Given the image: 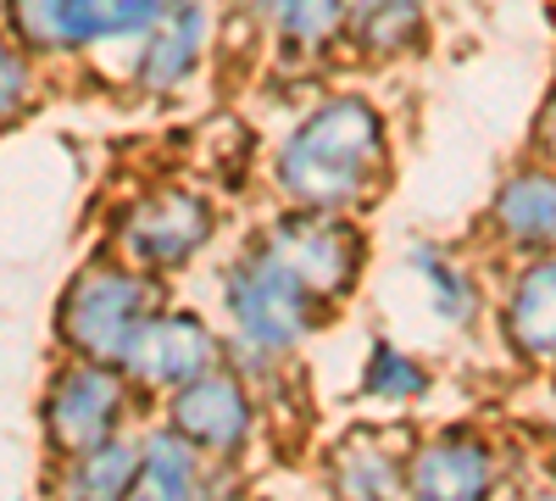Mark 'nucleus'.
<instances>
[{
  "instance_id": "14",
  "label": "nucleus",
  "mask_w": 556,
  "mask_h": 501,
  "mask_svg": "<svg viewBox=\"0 0 556 501\" xmlns=\"http://www.w3.org/2000/svg\"><path fill=\"white\" fill-rule=\"evenodd\" d=\"M395 435L384 429H356L334 451V490L340 496H390L406 485V451H390Z\"/></svg>"
},
{
  "instance_id": "17",
  "label": "nucleus",
  "mask_w": 556,
  "mask_h": 501,
  "mask_svg": "<svg viewBox=\"0 0 556 501\" xmlns=\"http://www.w3.org/2000/svg\"><path fill=\"white\" fill-rule=\"evenodd\" d=\"M139 458H146V446L134 440H101L67 458V474H62V490L67 496H128L134 479H139Z\"/></svg>"
},
{
  "instance_id": "1",
  "label": "nucleus",
  "mask_w": 556,
  "mask_h": 501,
  "mask_svg": "<svg viewBox=\"0 0 556 501\" xmlns=\"http://www.w3.org/2000/svg\"><path fill=\"white\" fill-rule=\"evenodd\" d=\"M384 178V123L379 112L334 96L312 117L295 123V134L278 151V190L306 212H345L362 196H374Z\"/></svg>"
},
{
  "instance_id": "3",
  "label": "nucleus",
  "mask_w": 556,
  "mask_h": 501,
  "mask_svg": "<svg viewBox=\"0 0 556 501\" xmlns=\"http://www.w3.org/2000/svg\"><path fill=\"white\" fill-rule=\"evenodd\" d=\"M223 306H228V317H235V329H240V340L251 351H290L317 324V317H312L317 296L262 246L228 267Z\"/></svg>"
},
{
  "instance_id": "12",
  "label": "nucleus",
  "mask_w": 556,
  "mask_h": 501,
  "mask_svg": "<svg viewBox=\"0 0 556 501\" xmlns=\"http://www.w3.org/2000/svg\"><path fill=\"white\" fill-rule=\"evenodd\" d=\"M501 335L523 362H556V251L523 256L501 301Z\"/></svg>"
},
{
  "instance_id": "6",
  "label": "nucleus",
  "mask_w": 556,
  "mask_h": 501,
  "mask_svg": "<svg viewBox=\"0 0 556 501\" xmlns=\"http://www.w3.org/2000/svg\"><path fill=\"white\" fill-rule=\"evenodd\" d=\"M262 251H273L278 262H285L295 279L323 301H340L351 285H356V273H362V235L351 229V223L329 217V212H306L301 217H285V223H273Z\"/></svg>"
},
{
  "instance_id": "20",
  "label": "nucleus",
  "mask_w": 556,
  "mask_h": 501,
  "mask_svg": "<svg viewBox=\"0 0 556 501\" xmlns=\"http://www.w3.org/2000/svg\"><path fill=\"white\" fill-rule=\"evenodd\" d=\"M362 390L374 396V401H417L429 390V374L417 368V362L395 346H374V356H367V374H362Z\"/></svg>"
},
{
  "instance_id": "5",
  "label": "nucleus",
  "mask_w": 556,
  "mask_h": 501,
  "mask_svg": "<svg viewBox=\"0 0 556 501\" xmlns=\"http://www.w3.org/2000/svg\"><path fill=\"white\" fill-rule=\"evenodd\" d=\"M123 406H128V385H123V368L117 362H89L78 356L73 368H62L51 379V390H45V440H51V451L67 463L78 458V451L101 446L117 435L123 424Z\"/></svg>"
},
{
  "instance_id": "22",
  "label": "nucleus",
  "mask_w": 556,
  "mask_h": 501,
  "mask_svg": "<svg viewBox=\"0 0 556 501\" xmlns=\"http://www.w3.org/2000/svg\"><path fill=\"white\" fill-rule=\"evenodd\" d=\"M534 151H540L545 162H556V89H551V101H545V112H540V123H534Z\"/></svg>"
},
{
  "instance_id": "4",
  "label": "nucleus",
  "mask_w": 556,
  "mask_h": 501,
  "mask_svg": "<svg viewBox=\"0 0 556 501\" xmlns=\"http://www.w3.org/2000/svg\"><path fill=\"white\" fill-rule=\"evenodd\" d=\"M173 0H7V17L28 51H89L151 34Z\"/></svg>"
},
{
  "instance_id": "10",
  "label": "nucleus",
  "mask_w": 556,
  "mask_h": 501,
  "mask_svg": "<svg viewBox=\"0 0 556 501\" xmlns=\"http://www.w3.org/2000/svg\"><path fill=\"white\" fill-rule=\"evenodd\" d=\"M495 479H501V458L490 435L479 429H445L406 458V490L429 501H473L490 496Z\"/></svg>"
},
{
  "instance_id": "2",
  "label": "nucleus",
  "mask_w": 556,
  "mask_h": 501,
  "mask_svg": "<svg viewBox=\"0 0 556 501\" xmlns=\"http://www.w3.org/2000/svg\"><path fill=\"white\" fill-rule=\"evenodd\" d=\"M156 317V285L134 267L117 262H89L73 273V285L62 290L56 306V329L67 340L73 356L89 362H128L139 329Z\"/></svg>"
},
{
  "instance_id": "11",
  "label": "nucleus",
  "mask_w": 556,
  "mask_h": 501,
  "mask_svg": "<svg viewBox=\"0 0 556 501\" xmlns=\"http://www.w3.org/2000/svg\"><path fill=\"white\" fill-rule=\"evenodd\" d=\"M490 229L518 256L556 251V162L540 156L518 173H506V185L490 201Z\"/></svg>"
},
{
  "instance_id": "19",
  "label": "nucleus",
  "mask_w": 556,
  "mask_h": 501,
  "mask_svg": "<svg viewBox=\"0 0 556 501\" xmlns=\"http://www.w3.org/2000/svg\"><path fill=\"white\" fill-rule=\"evenodd\" d=\"M412 262H417V273H424V285H429V306H434L440 324L468 329V324H473V312H479V290H473L468 273H462L451 256L429 251V246H417V251H412Z\"/></svg>"
},
{
  "instance_id": "7",
  "label": "nucleus",
  "mask_w": 556,
  "mask_h": 501,
  "mask_svg": "<svg viewBox=\"0 0 556 501\" xmlns=\"http://www.w3.org/2000/svg\"><path fill=\"white\" fill-rule=\"evenodd\" d=\"M212 240V206L190 190H156L117 223V246L134 267H178Z\"/></svg>"
},
{
  "instance_id": "13",
  "label": "nucleus",
  "mask_w": 556,
  "mask_h": 501,
  "mask_svg": "<svg viewBox=\"0 0 556 501\" xmlns=\"http://www.w3.org/2000/svg\"><path fill=\"white\" fill-rule=\"evenodd\" d=\"M201 45H206V12L195 7V0H173V7L156 17V28L146 34V51H139V62H134V78L146 84L151 96L178 89L195 73Z\"/></svg>"
},
{
  "instance_id": "21",
  "label": "nucleus",
  "mask_w": 556,
  "mask_h": 501,
  "mask_svg": "<svg viewBox=\"0 0 556 501\" xmlns=\"http://www.w3.org/2000/svg\"><path fill=\"white\" fill-rule=\"evenodd\" d=\"M28 101V62L17 57L12 39H0V123H12Z\"/></svg>"
},
{
  "instance_id": "16",
  "label": "nucleus",
  "mask_w": 556,
  "mask_h": 501,
  "mask_svg": "<svg viewBox=\"0 0 556 501\" xmlns=\"http://www.w3.org/2000/svg\"><path fill=\"white\" fill-rule=\"evenodd\" d=\"M201 458L206 451L195 440H184L173 424L156 429L146 440V458H139V496H201Z\"/></svg>"
},
{
  "instance_id": "9",
  "label": "nucleus",
  "mask_w": 556,
  "mask_h": 501,
  "mask_svg": "<svg viewBox=\"0 0 556 501\" xmlns=\"http://www.w3.org/2000/svg\"><path fill=\"white\" fill-rule=\"evenodd\" d=\"M217 335L201 324L195 312H156L146 329H139L123 374L146 390H178L201 379L206 368H217Z\"/></svg>"
},
{
  "instance_id": "8",
  "label": "nucleus",
  "mask_w": 556,
  "mask_h": 501,
  "mask_svg": "<svg viewBox=\"0 0 556 501\" xmlns=\"http://www.w3.org/2000/svg\"><path fill=\"white\" fill-rule=\"evenodd\" d=\"M251 418H256L251 390L228 368H206L201 379L178 385L173 401H167V424L184 440H195L206 458H235V451L251 440Z\"/></svg>"
},
{
  "instance_id": "18",
  "label": "nucleus",
  "mask_w": 556,
  "mask_h": 501,
  "mask_svg": "<svg viewBox=\"0 0 556 501\" xmlns=\"http://www.w3.org/2000/svg\"><path fill=\"white\" fill-rule=\"evenodd\" d=\"M251 7L273 23L278 39L301 45V51H323L345 28V0H251Z\"/></svg>"
},
{
  "instance_id": "15",
  "label": "nucleus",
  "mask_w": 556,
  "mask_h": 501,
  "mask_svg": "<svg viewBox=\"0 0 556 501\" xmlns=\"http://www.w3.org/2000/svg\"><path fill=\"white\" fill-rule=\"evenodd\" d=\"M345 34L362 57H401L424 39V0H356L345 7Z\"/></svg>"
}]
</instances>
